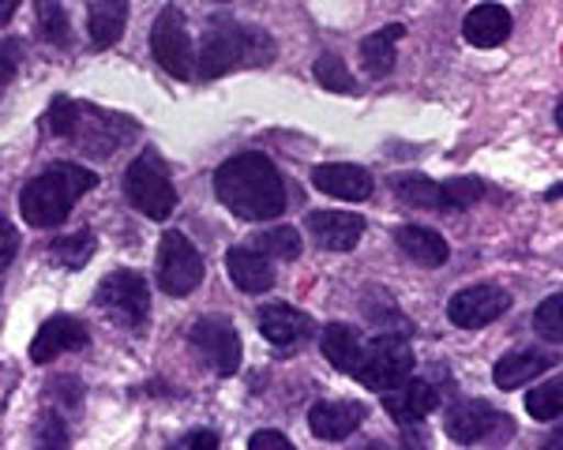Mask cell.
Returning a JSON list of instances; mask_svg holds the SVG:
<instances>
[{"label": "cell", "mask_w": 563, "mask_h": 450, "mask_svg": "<svg viewBox=\"0 0 563 450\" xmlns=\"http://www.w3.org/2000/svg\"><path fill=\"white\" fill-rule=\"evenodd\" d=\"M214 195L244 222H271L286 211V184L278 166L260 150L222 161L214 173Z\"/></svg>", "instance_id": "1"}, {"label": "cell", "mask_w": 563, "mask_h": 450, "mask_svg": "<svg viewBox=\"0 0 563 450\" xmlns=\"http://www.w3.org/2000/svg\"><path fill=\"white\" fill-rule=\"evenodd\" d=\"M98 177L84 166H71V161H57L42 177H34L20 195V211L34 229H53L68 218V211L76 206L79 195L95 192Z\"/></svg>", "instance_id": "2"}, {"label": "cell", "mask_w": 563, "mask_h": 450, "mask_svg": "<svg viewBox=\"0 0 563 450\" xmlns=\"http://www.w3.org/2000/svg\"><path fill=\"white\" fill-rule=\"evenodd\" d=\"M45 121H49L53 135L79 143L84 155H90V158H109L135 132L132 116L102 113L87 102H68V98H57V102L49 105V116H45Z\"/></svg>", "instance_id": "3"}, {"label": "cell", "mask_w": 563, "mask_h": 450, "mask_svg": "<svg viewBox=\"0 0 563 450\" xmlns=\"http://www.w3.org/2000/svg\"><path fill=\"white\" fill-rule=\"evenodd\" d=\"M275 60V38L260 26L214 23L199 45V79L230 76L233 68H263Z\"/></svg>", "instance_id": "4"}, {"label": "cell", "mask_w": 563, "mask_h": 450, "mask_svg": "<svg viewBox=\"0 0 563 450\" xmlns=\"http://www.w3.org/2000/svg\"><path fill=\"white\" fill-rule=\"evenodd\" d=\"M124 195L143 218L166 222L177 206V188L169 180V166L158 158V150H143L140 158L124 169Z\"/></svg>", "instance_id": "5"}, {"label": "cell", "mask_w": 563, "mask_h": 450, "mask_svg": "<svg viewBox=\"0 0 563 450\" xmlns=\"http://www.w3.org/2000/svg\"><path fill=\"white\" fill-rule=\"evenodd\" d=\"M413 375V349L402 335H379L372 338L361 353V368L353 380H361L368 391L387 394L390 386H398L402 380Z\"/></svg>", "instance_id": "6"}, {"label": "cell", "mask_w": 563, "mask_h": 450, "mask_svg": "<svg viewBox=\"0 0 563 450\" xmlns=\"http://www.w3.org/2000/svg\"><path fill=\"white\" fill-rule=\"evenodd\" d=\"M98 308H102L109 319L121 323V327H143L147 323V312H151V293H147V282L132 270H113L98 282V293H95Z\"/></svg>", "instance_id": "7"}, {"label": "cell", "mask_w": 563, "mask_h": 450, "mask_svg": "<svg viewBox=\"0 0 563 450\" xmlns=\"http://www.w3.org/2000/svg\"><path fill=\"white\" fill-rule=\"evenodd\" d=\"M158 290L169 296H188L203 282V256L185 233H166L158 240Z\"/></svg>", "instance_id": "8"}, {"label": "cell", "mask_w": 563, "mask_h": 450, "mask_svg": "<svg viewBox=\"0 0 563 450\" xmlns=\"http://www.w3.org/2000/svg\"><path fill=\"white\" fill-rule=\"evenodd\" d=\"M151 53L162 68L169 71L174 79H188L196 68L192 60V42H188V23L185 12L177 4H166L158 12V20L151 26Z\"/></svg>", "instance_id": "9"}, {"label": "cell", "mask_w": 563, "mask_h": 450, "mask_svg": "<svg viewBox=\"0 0 563 450\" xmlns=\"http://www.w3.org/2000/svg\"><path fill=\"white\" fill-rule=\"evenodd\" d=\"M192 349L199 353L211 372L218 375H233L241 368V338L238 330H233V323L225 319V315H203V319L192 327Z\"/></svg>", "instance_id": "10"}, {"label": "cell", "mask_w": 563, "mask_h": 450, "mask_svg": "<svg viewBox=\"0 0 563 450\" xmlns=\"http://www.w3.org/2000/svg\"><path fill=\"white\" fill-rule=\"evenodd\" d=\"M507 308H511L507 290H499V285H470V290H459L448 301V319L462 330H481L488 323H496Z\"/></svg>", "instance_id": "11"}, {"label": "cell", "mask_w": 563, "mask_h": 450, "mask_svg": "<svg viewBox=\"0 0 563 450\" xmlns=\"http://www.w3.org/2000/svg\"><path fill=\"white\" fill-rule=\"evenodd\" d=\"M499 420H507L504 413H496L488 402L481 398H466L459 405H451L448 417H443V428H448V436L455 439L462 447H474L481 439H488L493 431L499 428Z\"/></svg>", "instance_id": "12"}, {"label": "cell", "mask_w": 563, "mask_h": 450, "mask_svg": "<svg viewBox=\"0 0 563 450\" xmlns=\"http://www.w3.org/2000/svg\"><path fill=\"white\" fill-rule=\"evenodd\" d=\"M87 327L71 315H53L38 327V335L31 341V360L34 364H49L60 353H76V349H87Z\"/></svg>", "instance_id": "13"}, {"label": "cell", "mask_w": 563, "mask_h": 450, "mask_svg": "<svg viewBox=\"0 0 563 450\" xmlns=\"http://www.w3.org/2000/svg\"><path fill=\"white\" fill-rule=\"evenodd\" d=\"M312 184L320 188L323 195H334V200H346V203H365L368 195L376 192V180H372L368 169L350 166V161H327V166H316Z\"/></svg>", "instance_id": "14"}, {"label": "cell", "mask_w": 563, "mask_h": 450, "mask_svg": "<svg viewBox=\"0 0 563 450\" xmlns=\"http://www.w3.org/2000/svg\"><path fill=\"white\" fill-rule=\"evenodd\" d=\"M308 233L327 251H353L365 233V218L350 211H312L308 214Z\"/></svg>", "instance_id": "15"}, {"label": "cell", "mask_w": 563, "mask_h": 450, "mask_svg": "<svg viewBox=\"0 0 563 450\" xmlns=\"http://www.w3.org/2000/svg\"><path fill=\"white\" fill-rule=\"evenodd\" d=\"M368 417V409L361 402H320L308 409V428H312L316 439H327V443H339V439L353 436L361 428V420Z\"/></svg>", "instance_id": "16"}, {"label": "cell", "mask_w": 563, "mask_h": 450, "mask_svg": "<svg viewBox=\"0 0 563 450\" xmlns=\"http://www.w3.org/2000/svg\"><path fill=\"white\" fill-rule=\"evenodd\" d=\"M435 405H440V391L424 380H413V375L398 386H390L384 394V409L398 420V425H417V420L429 417Z\"/></svg>", "instance_id": "17"}, {"label": "cell", "mask_w": 563, "mask_h": 450, "mask_svg": "<svg viewBox=\"0 0 563 450\" xmlns=\"http://www.w3.org/2000/svg\"><path fill=\"white\" fill-rule=\"evenodd\" d=\"M260 335L278 349L301 346L312 335V319L301 308H294V304H267L260 312Z\"/></svg>", "instance_id": "18"}, {"label": "cell", "mask_w": 563, "mask_h": 450, "mask_svg": "<svg viewBox=\"0 0 563 450\" xmlns=\"http://www.w3.org/2000/svg\"><path fill=\"white\" fill-rule=\"evenodd\" d=\"M511 12L504 4H477L462 20V38L477 45V49H496V45L511 38Z\"/></svg>", "instance_id": "19"}, {"label": "cell", "mask_w": 563, "mask_h": 450, "mask_svg": "<svg viewBox=\"0 0 563 450\" xmlns=\"http://www.w3.org/2000/svg\"><path fill=\"white\" fill-rule=\"evenodd\" d=\"M225 270L241 293H267L275 285V263L252 245L225 251Z\"/></svg>", "instance_id": "20"}, {"label": "cell", "mask_w": 563, "mask_h": 450, "mask_svg": "<svg viewBox=\"0 0 563 450\" xmlns=\"http://www.w3.org/2000/svg\"><path fill=\"white\" fill-rule=\"evenodd\" d=\"M549 368H552V357L541 353V349H511L507 357L496 360L493 380L499 391H519V386L533 383L541 372H549Z\"/></svg>", "instance_id": "21"}, {"label": "cell", "mask_w": 563, "mask_h": 450, "mask_svg": "<svg viewBox=\"0 0 563 450\" xmlns=\"http://www.w3.org/2000/svg\"><path fill=\"white\" fill-rule=\"evenodd\" d=\"M395 240H398V248L421 267H443L451 256L448 240H443L435 229H429V225H398Z\"/></svg>", "instance_id": "22"}, {"label": "cell", "mask_w": 563, "mask_h": 450, "mask_svg": "<svg viewBox=\"0 0 563 450\" xmlns=\"http://www.w3.org/2000/svg\"><path fill=\"white\" fill-rule=\"evenodd\" d=\"M320 346H323V357L331 360L342 375H357L361 353H365V341H361L357 330L346 327V323H331V327L323 330Z\"/></svg>", "instance_id": "23"}, {"label": "cell", "mask_w": 563, "mask_h": 450, "mask_svg": "<svg viewBox=\"0 0 563 450\" xmlns=\"http://www.w3.org/2000/svg\"><path fill=\"white\" fill-rule=\"evenodd\" d=\"M124 23H129V0H95L87 8V26H90V42L95 49H109L121 38Z\"/></svg>", "instance_id": "24"}, {"label": "cell", "mask_w": 563, "mask_h": 450, "mask_svg": "<svg viewBox=\"0 0 563 450\" xmlns=\"http://www.w3.org/2000/svg\"><path fill=\"white\" fill-rule=\"evenodd\" d=\"M402 34H406L402 23H387L384 31L368 34V38L361 42V65H365V71L372 79L390 76V68H395V45Z\"/></svg>", "instance_id": "25"}, {"label": "cell", "mask_w": 563, "mask_h": 450, "mask_svg": "<svg viewBox=\"0 0 563 450\" xmlns=\"http://www.w3.org/2000/svg\"><path fill=\"white\" fill-rule=\"evenodd\" d=\"M390 192H395L402 203L421 206V211H448V206H443V184H440V180H432V177L395 173V177H390Z\"/></svg>", "instance_id": "26"}, {"label": "cell", "mask_w": 563, "mask_h": 450, "mask_svg": "<svg viewBox=\"0 0 563 450\" xmlns=\"http://www.w3.org/2000/svg\"><path fill=\"white\" fill-rule=\"evenodd\" d=\"M34 23H38V34L49 45H57V49H65L71 45V26H68V15L65 8L57 4V0H42L38 12H34Z\"/></svg>", "instance_id": "27"}, {"label": "cell", "mask_w": 563, "mask_h": 450, "mask_svg": "<svg viewBox=\"0 0 563 450\" xmlns=\"http://www.w3.org/2000/svg\"><path fill=\"white\" fill-rule=\"evenodd\" d=\"M252 248L263 251L271 263H275V259H297L301 256V233H297L294 225H278V229L260 233Z\"/></svg>", "instance_id": "28"}, {"label": "cell", "mask_w": 563, "mask_h": 450, "mask_svg": "<svg viewBox=\"0 0 563 450\" xmlns=\"http://www.w3.org/2000/svg\"><path fill=\"white\" fill-rule=\"evenodd\" d=\"M526 413H530L533 420H556L563 413V375L533 386V391L526 394Z\"/></svg>", "instance_id": "29"}, {"label": "cell", "mask_w": 563, "mask_h": 450, "mask_svg": "<svg viewBox=\"0 0 563 450\" xmlns=\"http://www.w3.org/2000/svg\"><path fill=\"white\" fill-rule=\"evenodd\" d=\"M90 256H95V237H90L87 229L71 233V237L53 240V259H57L60 267H68V270L87 267V263H90Z\"/></svg>", "instance_id": "30"}, {"label": "cell", "mask_w": 563, "mask_h": 450, "mask_svg": "<svg viewBox=\"0 0 563 450\" xmlns=\"http://www.w3.org/2000/svg\"><path fill=\"white\" fill-rule=\"evenodd\" d=\"M316 79H320V87L334 90V94H357V79L350 76L346 60L334 57V53H323L316 60Z\"/></svg>", "instance_id": "31"}, {"label": "cell", "mask_w": 563, "mask_h": 450, "mask_svg": "<svg viewBox=\"0 0 563 450\" xmlns=\"http://www.w3.org/2000/svg\"><path fill=\"white\" fill-rule=\"evenodd\" d=\"M533 330H538L544 341H560L563 346V293H552L549 301L538 304V312H533Z\"/></svg>", "instance_id": "32"}, {"label": "cell", "mask_w": 563, "mask_h": 450, "mask_svg": "<svg viewBox=\"0 0 563 450\" xmlns=\"http://www.w3.org/2000/svg\"><path fill=\"white\" fill-rule=\"evenodd\" d=\"M485 195V184L477 177H455V180H443V206L448 211H466L470 203H477Z\"/></svg>", "instance_id": "33"}, {"label": "cell", "mask_w": 563, "mask_h": 450, "mask_svg": "<svg viewBox=\"0 0 563 450\" xmlns=\"http://www.w3.org/2000/svg\"><path fill=\"white\" fill-rule=\"evenodd\" d=\"M34 450H68V425L60 413H42L34 428Z\"/></svg>", "instance_id": "34"}, {"label": "cell", "mask_w": 563, "mask_h": 450, "mask_svg": "<svg viewBox=\"0 0 563 450\" xmlns=\"http://www.w3.org/2000/svg\"><path fill=\"white\" fill-rule=\"evenodd\" d=\"M20 65H23V42L20 38H4V42H0V87L12 83Z\"/></svg>", "instance_id": "35"}, {"label": "cell", "mask_w": 563, "mask_h": 450, "mask_svg": "<svg viewBox=\"0 0 563 450\" xmlns=\"http://www.w3.org/2000/svg\"><path fill=\"white\" fill-rule=\"evenodd\" d=\"M249 450H297L294 443H289L282 431H271V428H263L256 431V436L249 439Z\"/></svg>", "instance_id": "36"}, {"label": "cell", "mask_w": 563, "mask_h": 450, "mask_svg": "<svg viewBox=\"0 0 563 450\" xmlns=\"http://www.w3.org/2000/svg\"><path fill=\"white\" fill-rule=\"evenodd\" d=\"M15 251H20V233H15L4 218H0V270L12 263Z\"/></svg>", "instance_id": "37"}, {"label": "cell", "mask_w": 563, "mask_h": 450, "mask_svg": "<svg viewBox=\"0 0 563 450\" xmlns=\"http://www.w3.org/2000/svg\"><path fill=\"white\" fill-rule=\"evenodd\" d=\"M177 450H218V436H214V431H207V428L192 431V436H188Z\"/></svg>", "instance_id": "38"}, {"label": "cell", "mask_w": 563, "mask_h": 450, "mask_svg": "<svg viewBox=\"0 0 563 450\" xmlns=\"http://www.w3.org/2000/svg\"><path fill=\"white\" fill-rule=\"evenodd\" d=\"M15 8H20L15 0H0V26H8V20L15 15Z\"/></svg>", "instance_id": "39"}, {"label": "cell", "mask_w": 563, "mask_h": 450, "mask_svg": "<svg viewBox=\"0 0 563 450\" xmlns=\"http://www.w3.org/2000/svg\"><path fill=\"white\" fill-rule=\"evenodd\" d=\"M541 450H563V425H560L556 431H552L549 439H544V447H541Z\"/></svg>", "instance_id": "40"}, {"label": "cell", "mask_w": 563, "mask_h": 450, "mask_svg": "<svg viewBox=\"0 0 563 450\" xmlns=\"http://www.w3.org/2000/svg\"><path fill=\"white\" fill-rule=\"evenodd\" d=\"M556 128L563 132V98H560V102H556Z\"/></svg>", "instance_id": "41"}]
</instances>
